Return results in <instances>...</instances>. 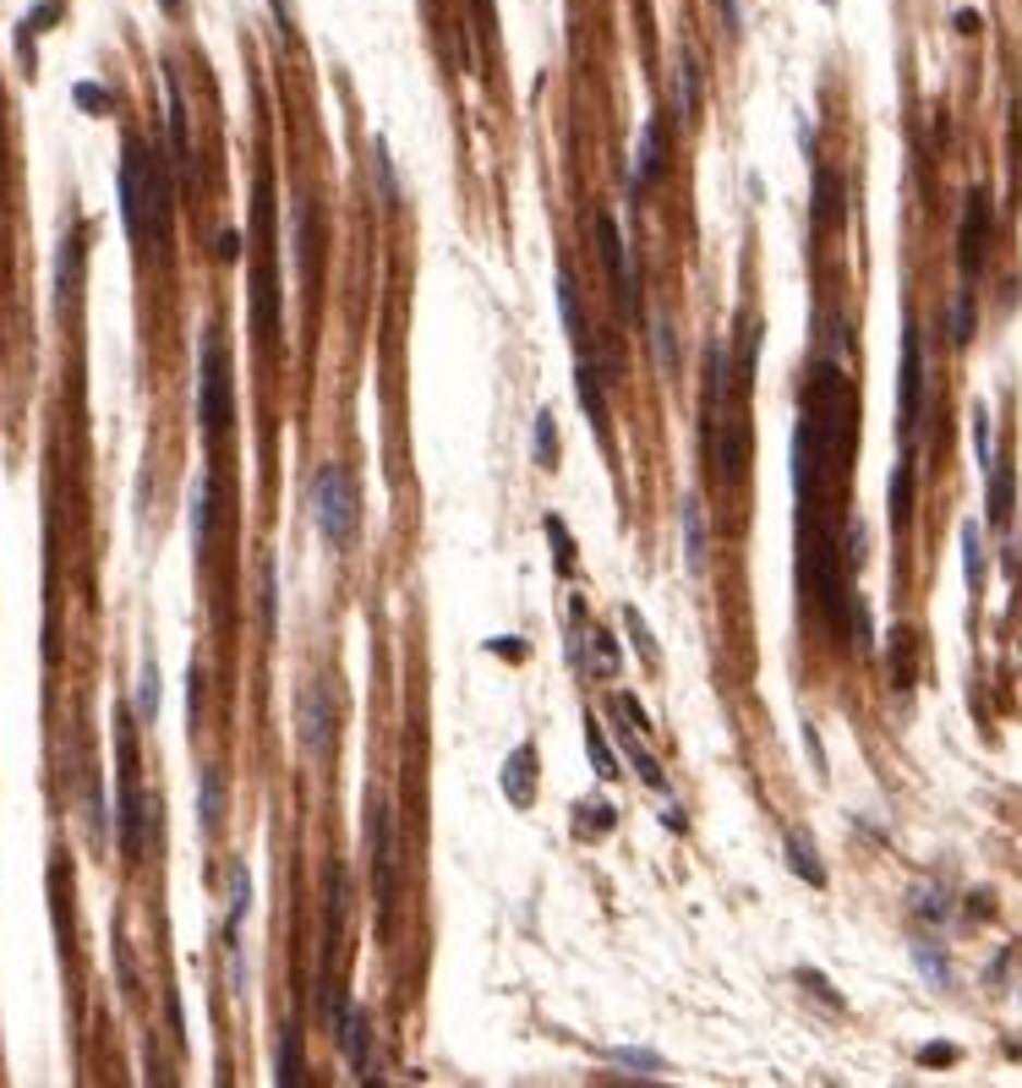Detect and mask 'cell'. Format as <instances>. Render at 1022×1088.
Here are the masks:
<instances>
[{
	"label": "cell",
	"mask_w": 1022,
	"mask_h": 1088,
	"mask_svg": "<svg viewBox=\"0 0 1022 1088\" xmlns=\"http://www.w3.org/2000/svg\"><path fill=\"white\" fill-rule=\"evenodd\" d=\"M170 176H165V159L132 132L127 148H121V219H127V235L137 246L148 241H165L170 235Z\"/></svg>",
	"instance_id": "6da1fadb"
},
{
	"label": "cell",
	"mask_w": 1022,
	"mask_h": 1088,
	"mask_svg": "<svg viewBox=\"0 0 1022 1088\" xmlns=\"http://www.w3.org/2000/svg\"><path fill=\"white\" fill-rule=\"evenodd\" d=\"M252 235H257V268H252V328H257L263 344H274V339H279V257H274V181H268V170L257 176Z\"/></svg>",
	"instance_id": "7a4b0ae2"
},
{
	"label": "cell",
	"mask_w": 1022,
	"mask_h": 1088,
	"mask_svg": "<svg viewBox=\"0 0 1022 1088\" xmlns=\"http://www.w3.org/2000/svg\"><path fill=\"white\" fill-rule=\"evenodd\" d=\"M197 422L208 438H225L236 422V373H230V350L219 328L197 334Z\"/></svg>",
	"instance_id": "3957f363"
},
{
	"label": "cell",
	"mask_w": 1022,
	"mask_h": 1088,
	"mask_svg": "<svg viewBox=\"0 0 1022 1088\" xmlns=\"http://www.w3.org/2000/svg\"><path fill=\"white\" fill-rule=\"evenodd\" d=\"M312 520H317L323 542H334V547L356 542V531H361V493H356V476L345 466H323L312 476Z\"/></svg>",
	"instance_id": "277c9868"
},
{
	"label": "cell",
	"mask_w": 1022,
	"mask_h": 1088,
	"mask_svg": "<svg viewBox=\"0 0 1022 1088\" xmlns=\"http://www.w3.org/2000/svg\"><path fill=\"white\" fill-rule=\"evenodd\" d=\"M334 734H339V722H334V684L328 678H306L301 694H296V739H301L306 755H328Z\"/></svg>",
	"instance_id": "5b68a950"
},
{
	"label": "cell",
	"mask_w": 1022,
	"mask_h": 1088,
	"mask_svg": "<svg viewBox=\"0 0 1022 1088\" xmlns=\"http://www.w3.org/2000/svg\"><path fill=\"white\" fill-rule=\"evenodd\" d=\"M897 406H902V416H897V433H902V444H913V433H918V422H924V339H918V323H913V317L902 323V373H897Z\"/></svg>",
	"instance_id": "8992f818"
},
{
	"label": "cell",
	"mask_w": 1022,
	"mask_h": 1088,
	"mask_svg": "<svg viewBox=\"0 0 1022 1088\" xmlns=\"http://www.w3.org/2000/svg\"><path fill=\"white\" fill-rule=\"evenodd\" d=\"M989 235H995V208H989V192H967V208H962V230H957V263L962 274L973 279L989 257Z\"/></svg>",
	"instance_id": "52a82bcc"
},
{
	"label": "cell",
	"mask_w": 1022,
	"mask_h": 1088,
	"mask_svg": "<svg viewBox=\"0 0 1022 1088\" xmlns=\"http://www.w3.org/2000/svg\"><path fill=\"white\" fill-rule=\"evenodd\" d=\"M668 121L662 116H646V126H640V143H635V170H629V197H640L662 170H668Z\"/></svg>",
	"instance_id": "ba28073f"
},
{
	"label": "cell",
	"mask_w": 1022,
	"mask_h": 1088,
	"mask_svg": "<svg viewBox=\"0 0 1022 1088\" xmlns=\"http://www.w3.org/2000/svg\"><path fill=\"white\" fill-rule=\"evenodd\" d=\"M334 1023H339V1050H345L350 1072L366 1083V1077H372V1028H366V1012H361L356 1001H339Z\"/></svg>",
	"instance_id": "9c48e42d"
},
{
	"label": "cell",
	"mask_w": 1022,
	"mask_h": 1088,
	"mask_svg": "<svg viewBox=\"0 0 1022 1088\" xmlns=\"http://www.w3.org/2000/svg\"><path fill=\"white\" fill-rule=\"evenodd\" d=\"M842 214H847V181H842L837 170L815 165V203H809V230H815V235H826V230H837V225H842Z\"/></svg>",
	"instance_id": "30bf717a"
},
{
	"label": "cell",
	"mask_w": 1022,
	"mask_h": 1088,
	"mask_svg": "<svg viewBox=\"0 0 1022 1088\" xmlns=\"http://www.w3.org/2000/svg\"><path fill=\"white\" fill-rule=\"evenodd\" d=\"M247 908H252V875H247V865H230V914H225V952H230V974H236V990H241V979H247V968H241V919H247Z\"/></svg>",
	"instance_id": "8fae6325"
},
{
	"label": "cell",
	"mask_w": 1022,
	"mask_h": 1088,
	"mask_svg": "<svg viewBox=\"0 0 1022 1088\" xmlns=\"http://www.w3.org/2000/svg\"><path fill=\"white\" fill-rule=\"evenodd\" d=\"M372 892H377V908L388 914V903H394V826H388L383 805L372 815Z\"/></svg>",
	"instance_id": "7c38bea8"
},
{
	"label": "cell",
	"mask_w": 1022,
	"mask_h": 1088,
	"mask_svg": "<svg viewBox=\"0 0 1022 1088\" xmlns=\"http://www.w3.org/2000/svg\"><path fill=\"white\" fill-rule=\"evenodd\" d=\"M165 94H170V159H176L181 181H192V126H187V94H181L176 72H165Z\"/></svg>",
	"instance_id": "4fadbf2b"
},
{
	"label": "cell",
	"mask_w": 1022,
	"mask_h": 1088,
	"mask_svg": "<svg viewBox=\"0 0 1022 1088\" xmlns=\"http://www.w3.org/2000/svg\"><path fill=\"white\" fill-rule=\"evenodd\" d=\"M503 794H508V805L515 810H531V799H537V750L531 745H520L515 755L503 761Z\"/></svg>",
	"instance_id": "5bb4252c"
},
{
	"label": "cell",
	"mask_w": 1022,
	"mask_h": 1088,
	"mask_svg": "<svg viewBox=\"0 0 1022 1088\" xmlns=\"http://www.w3.org/2000/svg\"><path fill=\"white\" fill-rule=\"evenodd\" d=\"M700 99H706V88H700V61H695L689 50H678V61H673V116H678V121H695V116H700Z\"/></svg>",
	"instance_id": "9a60e30c"
},
{
	"label": "cell",
	"mask_w": 1022,
	"mask_h": 1088,
	"mask_svg": "<svg viewBox=\"0 0 1022 1088\" xmlns=\"http://www.w3.org/2000/svg\"><path fill=\"white\" fill-rule=\"evenodd\" d=\"M597 235H602V252H608V263H613V279H618V301H624V312L635 317V268H629V252H624V235L608 225V219H597Z\"/></svg>",
	"instance_id": "2e32d148"
},
{
	"label": "cell",
	"mask_w": 1022,
	"mask_h": 1088,
	"mask_svg": "<svg viewBox=\"0 0 1022 1088\" xmlns=\"http://www.w3.org/2000/svg\"><path fill=\"white\" fill-rule=\"evenodd\" d=\"M678 520H684V564H689V575H706V509L695 493L684 498Z\"/></svg>",
	"instance_id": "e0dca14e"
},
{
	"label": "cell",
	"mask_w": 1022,
	"mask_h": 1088,
	"mask_svg": "<svg viewBox=\"0 0 1022 1088\" xmlns=\"http://www.w3.org/2000/svg\"><path fill=\"white\" fill-rule=\"evenodd\" d=\"M558 317L575 339V350H591V328H586V312H580V290H575V274L558 268Z\"/></svg>",
	"instance_id": "ac0fdd59"
},
{
	"label": "cell",
	"mask_w": 1022,
	"mask_h": 1088,
	"mask_svg": "<svg viewBox=\"0 0 1022 1088\" xmlns=\"http://www.w3.org/2000/svg\"><path fill=\"white\" fill-rule=\"evenodd\" d=\"M225 821V772L219 766H203V783H197V826L214 837Z\"/></svg>",
	"instance_id": "d6986e66"
},
{
	"label": "cell",
	"mask_w": 1022,
	"mask_h": 1088,
	"mask_svg": "<svg viewBox=\"0 0 1022 1088\" xmlns=\"http://www.w3.org/2000/svg\"><path fill=\"white\" fill-rule=\"evenodd\" d=\"M290 219H296V257H301V279L312 285V279H317V219H312V203H296Z\"/></svg>",
	"instance_id": "ffe728a7"
},
{
	"label": "cell",
	"mask_w": 1022,
	"mask_h": 1088,
	"mask_svg": "<svg viewBox=\"0 0 1022 1088\" xmlns=\"http://www.w3.org/2000/svg\"><path fill=\"white\" fill-rule=\"evenodd\" d=\"M575 384H580V406H586L591 427H608V395H602V378H597L591 350H580V373H575Z\"/></svg>",
	"instance_id": "44dd1931"
},
{
	"label": "cell",
	"mask_w": 1022,
	"mask_h": 1088,
	"mask_svg": "<svg viewBox=\"0 0 1022 1088\" xmlns=\"http://www.w3.org/2000/svg\"><path fill=\"white\" fill-rule=\"evenodd\" d=\"M208 536H214V476L203 471V476L192 482V547L203 553Z\"/></svg>",
	"instance_id": "7402d4cb"
},
{
	"label": "cell",
	"mask_w": 1022,
	"mask_h": 1088,
	"mask_svg": "<svg viewBox=\"0 0 1022 1088\" xmlns=\"http://www.w3.org/2000/svg\"><path fill=\"white\" fill-rule=\"evenodd\" d=\"M984 476H989V525L1006 531V520H1011V466H989Z\"/></svg>",
	"instance_id": "603a6c76"
},
{
	"label": "cell",
	"mask_w": 1022,
	"mask_h": 1088,
	"mask_svg": "<svg viewBox=\"0 0 1022 1088\" xmlns=\"http://www.w3.org/2000/svg\"><path fill=\"white\" fill-rule=\"evenodd\" d=\"M907 515H913V460L902 455V466L891 471V525L902 531Z\"/></svg>",
	"instance_id": "cb8c5ba5"
},
{
	"label": "cell",
	"mask_w": 1022,
	"mask_h": 1088,
	"mask_svg": "<svg viewBox=\"0 0 1022 1088\" xmlns=\"http://www.w3.org/2000/svg\"><path fill=\"white\" fill-rule=\"evenodd\" d=\"M787 865H793V875L798 881H809V886H826V865L815 859V848H809V837H787Z\"/></svg>",
	"instance_id": "d4e9b609"
},
{
	"label": "cell",
	"mask_w": 1022,
	"mask_h": 1088,
	"mask_svg": "<svg viewBox=\"0 0 1022 1088\" xmlns=\"http://www.w3.org/2000/svg\"><path fill=\"white\" fill-rule=\"evenodd\" d=\"M586 755H591L597 777H618V761H613V745H608V734L597 728V716L586 722Z\"/></svg>",
	"instance_id": "484cf974"
},
{
	"label": "cell",
	"mask_w": 1022,
	"mask_h": 1088,
	"mask_svg": "<svg viewBox=\"0 0 1022 1088\" xmlns=\"http://www.w3.org/2000/svg\"><path fill=\"white\" fill-rule=\"evenodd\" d=\"M77 268H83V235H67V252H61V274H56V301H67L77 290Z\"/></svg>",
	"instance_id": "4316f807"
},
{
	"label": "cell",
	"mask_w": 1022,
	"mask_h": 1088,
	"mask_svg": "<svg viewBox=\"0 0 1022 1088\" xmlns=\"http://www.w3.org/2000/svg\"><path fill=\"white\" fill-rule=\"evenodd\" d=\"M962 569H967V591L984 585V547H978V525H962Z\"/></svg>",
	"instance_id": "83f0119b"
},
{
	"label": "cell",
	"mask_w": 1022,
	"mask_h": 1088,
	"mask_svg": "<svg viewBox=\"0 0 1022 1088\" xmlns=\"http://www.w3.org/2000/svg\"><path fill=\"white\" fill-rule=\"evenodd\" d=\"M132 711H137V722H154V716H159V667H154V662H148L143 678H137V705H132Z\"/></svg>",
	"instance_id": "f1b7e54d"
},
{
	"label": "cell",
	"mask_w": 1022,
	"mask_h": 1088,
	"mask_svg": "<svg viewBox=\"0 0 1022 1088\" xmlns=\"http://www.w3.org/2000/svg\"><path fill=\"white\" fill-rule=\"evenodd\" d=\"M263 629L268 634L279 629V569H274V558L263 564Z\"/></svg>",
	"instance_id": "f546056e"
},
{
	"label": "cell",
	"mask_w": 1022,
	"mask_h": 1088,
	"mask_svg": "<svg viewBox=\"0 0 1022 1088\" xmlns=\"http://www.w3.org/2000/svg\"><path fill=\"white\" fill-rule=\"evenodd\" d=\"M274 1077H279V1083H301V1077H306V1072H301V1033H296V1028H290L285 1044H279V1072H274Z\"/></svg>",
	"instance_id": "4dcf8cb0"
},
{
	"label": "cell",
	"mask_w": 1022,
	"mask_h": 1088,
	"mask_svg": "<svg viewBox=\"0 0 1022 1088\" xmlns=\"http://www.w3.org/2000/svg\"><path fill=\"white\" fill-rule=\"evenodd\" d=\"M553 455H558V422H553V411H542L537 416V466H553Z\"/></svg>",
	"instance_id": "1f68e13d"
},
{
	"label": "cell",
	"mask_w": 1022,
	"mask_h": 1088,
	"mask_svg": "<svg viewBox=\"0 0 1022 1088\" xmlns=\"http://www.w3.org/2000/svg\"><path fill=\"white\" fill-rule=\"evenodd\" d=\"M951 339H957V344L973 339V290H962L957 306H951Z\"/></svg>",
	"instance_id": "d6a6232c"
},
{
	"label": "cell",
	"mask_w": 1022,
	"mask_h": 1088,
	"mask_svg": "<svg viewBox=\"0 0 1022 1088\" xmlns=\"http://www.w3.org/2000/svg\"><path fill=\"white\" fill-rule=\"evenodd\" d=\"M624 624H629V640H635V651H646V662H662V651H657V640H651V629H646V618H640L635 607H624Z\"/></svg>",
	"instance_id": "836d02e7"
},
{
	"label": "cell",
	"mask_w": 1022,
	"mask_h": 1088,
	"mask_svg": "<svg viewBox=\"0 0 1022 1088\" xmlns=\"http://www.w3.org/2000/svg\"><path fill=\"white\" fill-rule=\"evenodd\" d=\"M586 640H591V656H597V667H602V678H613V673H618V651H613V640H608V629H586Z\"/></svg>",
	"instance_id": "e575fe53"
},
{
	"label": "cell",
	"mask_w": 1022,
	"mask_h": 1088,
	"mask_svg": "<svg viewBox=\"0 0 1022 1088\" xmlns=\"http://www.w3.org/2000/svg\"><path fill=\"white\" fill-rule=\"evenodd\" d=\"M372 170H377V181H383V197H388V203H399V181H394V159H388V148H383V143H372Z\"/></svg>",
	"instance_id": "d590c367"
},
{
	"label": "cell",
	"mask_w": 1022,
	"mask_h": 1088,
	"mask_svg": "<svg viewBox=\"0 0 1022 1088\" xmlns=\"http://www.w3.org/2000/svg\"><path fill=\"white\" fill-rule=\"evenodd\" d=\"M913 908H918L924 919H946V914H951V903H946L935 886H913Z\"/></svg>",
	"instance_id": "8d00e7d4"
},
{
	"label": "cell",
	"mask_w": 1022,
	"mask_h": 1088,
	"mask_svg": "<svg viewBox=\"0 0 1022 1088\" xmlns=\"http://www.w3.org/2000/svg\"><path fill=\"white\" fill-rule=\"evenodd\" d=\"M913 957H918V968H924V974H929V979H935V984H946V979H951V968H946V957H940V952H935V946H929V941H918V946H913Z\"/></svg>",
	"instance_id": "74e56055"
},
{
	"label": "cell",
	"mask_w": 1022,
	"mask_h": 1088,
	"mask_svg": "<svg viewBox=\"0 0 1022 1088\" xmlns=\"http://www.w3.org/2000/svg\"><path fill=\"white\" fill-rule=\"evenodd\" d=\"M548 536H553V547H558V569L569 575V569H575V547H569V531H564L558 515H548Z\"/></svg>",
	"instance_id": "f35d334b"
},
{
	"label": "cell",
	"mask_w": 1022,
	"mask_h": 1088,
	"mask_svg": "<svg viewBox=\"0 0 1022 1088\" xmlns=\"http://www.w3.org/2000/svg\"><path fill=\"white\" fill-rule=\"evenodd\" d=\"M973 449H978V466L989 471L995 455H989V411H973Z\"/></svg>",
	"instance_id": "ab89813d"
},
{
	"label": "cell",
	"mask_w": 1022,
	"mask_h": 1088,
	"mask_svg": "<svg viewBox=\"0 0 1022 1088\" xmlns=\"http://www.w3.org/2000/svg\"><path fill=\"white\" fill-rule=\"evenodd\" d=\"M918 1061H924V1066H946V1061H957V1044H924Z\"/></svg>",
	"instance_id": "60d3db41"
},
{
	"label": "cell",
	"mask_w": 1022,
	"mask_h": 1088,
	"mask_svg": "<svg viewBox=\"0 0 1022 1088\" xmlns=\"http://www.w3.org/2000/svg\"><path fill=\"white\" fill-rule=\"evenodd\" d=\"M618 1061H624V1066H640V1072H662V1061H657V1055H640V1050H618Z\"/></svg>",
	"instance_id": "b9f144b4"
},
{
	"label": "cell",
	"mask_w": 1022,
	"mask_h": 1088,
	"mask_svg": "<svg viewBox=\"0 0 1022 1088\" xmlns=\"http://www.w3.org/2000/svg\"><path fill=\"white\" fill-rule=\"evenodd\" d=\"M219 257H225V263H236V257H241V235H236V230H225V235H219Z\"/></svg>",
	"instance_id": "7bdbcfd3"
},
{
	"label": "cell",
	"mask_w": 1022,
	"mask_h": 1088,
	"mask_svg": "<svg viewBox=\"0 0 1022 1088\" xmlns=\"http://www.w3.org/2000/svg\"><path fill=\"white\" fill-rule=\"evenodd\" d=\"M77 99L88 105V116H99V105H105V94H99L94 83H83V88H77Z\"/></svg>",
	"instance_id": "ee69618b"
},
{
	"label": "cell",
	"mask_w": 1022,
	"mask_h": 1088,
	"mask_svg": "<svg viewBox=\"0 0 1022 1088\" xmlns=\"http://www.w3.org/2000/svg\"><path fill=\"white\" fill-rule=\"evenodd\" d=\"M951 28H957V34H978V12H957Z\"/></svg>",
	"instance_id": "f6af8a7d"
},
{
	"label": "cell",
	"mask_w": 1022,
	"mask_h": 1088,
	"mask_svg": "<svg viewBox=\"0 0 1022 1088\" xmlns=\"http://www.w3.org/2000/svg\"><path fill=\"white\" fill-rule=\"evenodd\" d=\"M717 7H722V17H728L722 28H728V34H738V0H717Z\"/></svg>",
	"instance_id": "bcb514c9"
},
{
	"label": "cell",
	"mask_w": 1022,
	"mask_h": 1088,
	"mask_svg": "<svg viewBox=\"0 0 1022 1088\" xmlns=\"http://www.w3.org/2000/svg\"><path fill=\"white\" fill-rule=\"evenodd\" d=\"M159 7H165V12H170V17H176V12H181V0H159Z\"/></svg>",
	"instance_id": "7dc6e473"
},
{
	"label": "cell",
	"mask_w": 1022,
	"mask_h": 1088,
	"mask_svg": "<svg viewBox=\"0 0 1022 1088\" xmlns=\"http://www.w3.org/2000/svg\"><path fill=\"white\" fill-rule=\"evenodd\" d=\"M820 7H837V0H820Z\"/></svg>",
	"instance_id": "c3c4849f"
}]
</instances>
